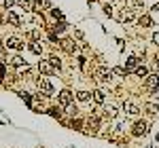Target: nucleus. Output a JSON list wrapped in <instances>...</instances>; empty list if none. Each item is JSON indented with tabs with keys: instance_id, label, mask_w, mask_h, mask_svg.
I'll list each match as a JSON object with an SVG mask.
<instances>
[{
	"instance_id": "6e6552de",
	"label": "nucleus",
	"mask_w": 159,
	"mask_h": 148,
	"mask_svg": "<svg viewBox=\"0 0 159 148\" xmlns=\"http://www.w3.org/2000/svg\"><path fill=\"white\" fill-rule=\"evenodd\" d=\"M121 110L125 112V116H129V119H138V116H140V106H138L136 102H132V99H125V102H123Z\"/></svg>"
},
{
	"instance_id": "4be33fe9",
	"label": "nucleus",
	"mask_w": 159,
	"mask_h": 148,
	"mask_svg": "<svg viewBox=\"0 0 159 148\" xmlns=\"http://www.w3.org/2000/svg\"><path fill=\"white\" fill-rule=\"evenodd\" d=\"M148 68L147 66H144V63H140V66H138V68H136V72H134V76H138V78H140V81H142V83H144V78H147L148 76Z\"/></svg>"
},
{
	"instance_id": "f03ea898",
	"label": "nucleus",
	"mask_w": 159,
	"mask_h": 148,
	"mask_svg": "<svg viewBox=\"0 0 159 148\" xmlns=\"http://www.w3.org/2000/svg\"><path fill=\"white\" fill-rule=\"evenodd\" d=\"M2 45H4V49L7 51H13V53H19V51L25 49V38L17 36V34H11V36H7L4 40H2Z\"/></svg>"
},
{
	"instance_id": "c756f323",
	"label": "nucleus",
	"mask_w": 159,
	"mask_h": 148,
	"mask_svg": "<svg viewBox=\"0 0 159 148\" xmlns=\"http://www.w3.org/2000/svg\"><path fill=\"white\" fill-rule=\"evenodd\" d=\"M153 13H159V0L155 2V4H153Z\"/></svg>"
},
{
	"instance_id": "7ed1b4c3",
	"label": "nucleus",
	"mask_w": 159,
	"mask_h": 148,
	"mask_svg": "<svg viewBox=\"0 0 159 148\" xmlns=\"http://www.w3.org/2000/svg\"><path fill=\"white\" fill-rule=\"evenodd\" d=\"M34 85H36L38 93H45L47 98H51V95L55 93V87H53V83H51L49 76H40V74H38L36 81H34Z\"/></svg>"
},
{
	"instance_id": "39448f33",
	"label": "nucleus",
	"mask_w": 159,
	"mask_h": 148,
	"mask_svg": "<svg viewBox=\"0 0 159 148\" xmlns=\"http://www.w3.org/2000/svg\"><path fill=\"white\" fill-rule=\"evenodd\" d=\"M57 45H60L61 51L70 53V55H74V57H79V55H81V45H79L74 38H61Z\"/></svg>"
},
{
	"instance_id": "1a4fd4ad",
	"label": "nucleus",
	"mask_w": 159,
	"mask_h": 148,
	"mask_svg": "<svg viewBox=\"0 0 159 148\" xmlns=\"http://www.w3.org/2000/svg\"><path fill=\"white\" fill-rule=\"evenodd\" d=\"M142 89L147 91V93H157L159 89V74H148L147 78H144V85H142Z\"/></svg>"
},
{
	"instance_id": "b1692460",
	"label": "nucleus",
	"mask_w": 159,
	"mask_h": 148,
	"mask_svg": "<svg viewBox=\"0 0 159 148\" xmlns=\"http://www.w3.org/2000/svg\"><path fill=\"white\" fill-rule=\"evenodd\" d=\"M112 131H115V133H121V136H125V131H127V125L121 121V123L115 125V129H112Z\"/></svg>"
},
{
	"instance_id": "c85d7f7f",
	"label": "nucleus",
	"mask_w": 159,
	"mask_h": 148,
	"mask_svg": "<svg viewBox=\"0 0 159 148\" xmlns=\"http://www.w3.org/2000/svg\"><path fill=\"white\" fill-rule=\"evenodd\" d=\"M153 45H155V47H159V32H155V34H153Z\"/></svg>"
},
{
	"instance_id": "ddd939ff",
	"label": "nucleus",
	"mask_w": 159,
	"mask_h": 148,
	"mask_svg": "<svg viewBox=\"0 0 159 148\" xmlns=\"http://www.w3.org/2000/svg\"><path fill=\"white\" fill-rule=\"evenodd\" d=\"M76 68H79L83 74H91V72H93L91 66H89V59H87L85 55H79V57H76Z\"/></svg>"
},
{
	"instance_id": "6ab92c4d",
	"label": "nucleus",
	"mask_w": 159,
	"mask_h": 148,
	"mask_svg": "<svg viewBox=\"0 0 159 148\" xmlns=\"http://www.w3.org/2000/svg\"><path fill=\"white\" fill-rule=\"evenodd\" d=\"M47 62L51 63V68L55 70V74H57V72H61L64 63H61V57H60V55H49V57H47Z\"/></svg>"
},
{
	"instance_id": "aec40b11",
	"label": "nucleus",
	"mask_w": 159,
	"mask_h": 148,
	"mask_svg": "<svg viewBox=\"0 0 159 148\" xmlns=\"http://www.w3.org/2000/svg\"><path fill=\"white\" fill-rule=\"evenodd\" d=\"M61 112H64L68 119H74V116H79V108H76V104H74V102H72V104H68L66 108H61Z\"/></svg>"
},
{
	"instance_id": "a211bd4d",
	"label": "nucleus",
	"mask_w": 159,
	"mask_h": 148,
	"mask_svg": "<svg viewBox=\"0 0 159 148\" xmlns=\"http://www.w3.org/2000/svg\"><path fill=\"white\" fill-rule=\"evenodd\" d=\"M25 47L32 51L34 55H43V49H45V47H43V40H28Z\"/></svg>"
},
{
	"instance_id": "423d86ee",
	"label": "nucleus",
	"mask_w": 159,
	"mask_h": 148,
	"mask_svg": "<svg viewBox=\"0 0 159 148\" xmlns=\"http://www.w3.org/2000/svg\"><path fill=\"white\" fill-rule=\"evenodd\" d=\"M112 17L119 24H132L136 19V11H132L129 7H121V9H117V13H112Z\"/></svg>"
},
{
	"instance_id": "20e7f679",
	"label": "nucleus",
	"mask_w": 159,
	"mask_h": 148,
	"mask_svg": "<svg viewBox=\"0 0 159 148\" xmlns=\"http://www.w3.org/2000/svg\"><path fill=\"white\" fill-rule=\"evenodd\" d=\"M148 127H151L148 121H144V119H136L134 123H132V127H129V133H132L134 137H144V136H148Z\"/></svg>"
},
{
	"instance_id": "2eb2a0df",
	"label": "nucleus",
	"mask_w": 159,
	"mask_h": 148,
	"mask_svg": "<svg viewBox=\"0 0 159 148\" xmlns=\"http://www.w3.org/2000/svg\"><path fill=\"white\" fill-rule=\"evenodd\" d=\"M91 102H93L96 106H104V104H106V93H104L102 89H93V91H91Z\"/></svg>"
},
{
	"instance_id": "9d476101",
	"label": "nucleus",
	"mask_w": 159,
	"mask_h": 148,
	"mask_svg": "<svg viewBox=\"0 0 159 148\" xmlns=\"http://www.w3.org/2000/svg\"><path fill=\"white\" fill-rule=\"evenodd\" d=\"M7 66L9 68H13V70H21L24 66H28V62H25L24 57L19 55V53H13V55H7Z\"/></svg>"
},
{
	"instance_id": "cd10ccee",
	"label": "nucleus",
	"mask_w": 159,
	"mask_h": 148,
	"mask_svg": "<svg viewBox=\"0 0 159 148\" xmlns=\"http://www.w3.org/2000/svg\"><path fill=\"white\" fill-rule=\"evenodd\" d=\"M147 114H151V116L157 114V106H155V104H148V106H147Z\"/></svg>"
},
{
	"instance_id": "a878e982",
	"label": "nucleus",
	"mask_w": 159,
	"mask_h": 148,
	"mask_svg": "<svg viewBox=\"0 0 159 148\" xmlns=\"http://www.w3.org/2000/svg\"><path fill=\"white\" fill-rule=\"evenodd\" d=\"M102 13H104L106 17H112V7H110V2H104V4H102Z\"/></svg>"
},
{
	"instance_id": "f8f14e48",
	"label": "nucleus",
	"mask_w": 159,
	"mask_h": 148,
	"mask_svg": "<svg viewBox=\"0 0 159 148\" xmlns=\"http://www.w3.org/2000/svg\"><path fill=\"white\" fill-rule=\"evenodd\" d=\"M36 72L40 74V76H53V74H55V70L51 68V63L47 62V59H40V62L36 63Z\"/></svg>"
},
{
	"instance_id": "f257e3e1",
	"label": "nucleus",
	"mask_w": 159,
	"mask_h": 148,
	"mask_svg": "<svg viewBox=\"0 0 159 148\" xmlns=\"http://www.w3.org/2000/svg\"><path fill=\"white\" fill-rule=\"evenodd\" d=\"M91 74H93V78L98 81L100 85H108V83H112V81H115L112 68H108L106 63H98V68H96Z\"/></svg>"
},
{
	"instance_id": "0eeeda50",
	"label": "nucleus",
	"mask_w": 159,
	"mask_h": 148,
	"mask_svg": "<svg viewBox=\"0 0 159 148\" xmlns=\"http://www.w3.org/2000/svg\"><path fill=\"white\" fill-rule=\"evenodd\" d=\"M74 102V91H70L68 87H64L61 91H57V95H55V104L60 106V108H66L68 104H72Z\"/></svg>"
},
{
	"instance_id": "9b49d317",
	"label": "nucleus",
	"mask_w": 159,
	"mask_h": 148,
	"mask_svg": "<svg viewBox=\"0 0 159 148\" xmlns=\"http://www.w3.org/2000/svg\"><path fill=\"white\" fill-rule=\"evenodd\" d=\"M102 110H104V119L117 121V116H119V106H115V104H104Z\"/></svg>"
},
{
	"instance_id": "f3484780",
	"label": "nucleus",
	"mask_w": 159,
	"mask_h": 148,
	"mask_svg": "<svg viewBox=\"0 0 159 148\" xmlns=\"http://www.w3.org/2000/svg\"><path fill=\"white\" fill-rule=\"evenodd\" d=\"M138 66H140V59H138L136 55H132V57H127V62H125V74H134Z\"/></svg>"
},
{
	"instance_id": "412c9836",
	"label": "nucleus",
	"mask_w": 159,
	"mask_h": 148,
	"mask_svg": "<svg viewBox=\"0 0 159 148\" xmlns=\"http://www.w3.org/2000/svg\"><path fill=\"white\" fill-rule=\"evenodd\" d=\"M136 21H138L140 28H151V25H153V19H151V15H147V13H142Z\"/></svg>"
},
{
	"instance_id": "dca6fc26",
	"label": "nucleus",
	"mask_w": 159,
	"mask_h": 148,
	"mask_svg": "<svg viewBox=\"0 0 159 148\" xmlns=\"http://www.w3.org/2000/svg\"><path fill=\"white\" fill-rule=\"evenodd\" d=\"M74 102H81V104H91V91L87 89H81L74 93Z\"/></svg>"
},
{
	"instance_id": "4468645a",
	"label": "nucleus",
	"mask_w": 159,
	"mask_h": 148,
	"mask_svg": "<svg viewBox=\"0 0 159 148\" xmlns=\"http://www.w3.org/2000/svg\"><path fill=\"white\" fill-rule=\"evenodd\" d=\"M17 9L21 13H34L36 4H34V0H17Z\"/></svg>"
},
{
	"instance_id": "bb28decb",
	"label": "nucleus",
	"mask_w": 159,
	"mask_h": 148,
	"mask_svg": "<svg viewBox=\"0 0 159 148\" xmlns=\"http://www.w3.org/2000/svg\"><path fill=\"white\" fill-rule=\"evenodd\" d=\"M112 74H115V76H121V78H125V76H127V74H125V68H121V66L112 68Z\"/></svg>"
},
{
	"instance_id": "5701e85b",
	"label": "nucleus",
	"mask_w": 159,
	"mask_h": 148,
	"mask_svg": "<svg viewBox=\"0 0 159 148\" xmlns=\"http://www.w3.org/2000/svg\"><path fill=\"white\" fill-rule=\"evenodd\" d=\"M15 4H17V0H0V9H2V11H9Z\"/></svg>"
},
{
	"instance_id": "393cba45",
	"label": "nucleus",
	"mask_w": 159,
	"mask_h": 148,
	"mask_svg": "<svg viewBox=\"0 0 159 148\" xmlns=\"http://www.w3.org/2000/svg\"><path fill=\"white\" fill-rule=\"evenodd\" d=\"M127 4L132 9H144V0H127Z\"/></svg>"
}]
</instances>
